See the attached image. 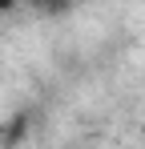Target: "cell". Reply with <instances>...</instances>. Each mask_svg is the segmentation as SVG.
Segmentation results:
<instances>
[{"mask_svg": "<svg viewBox=\"0 0 145 149\" xmlns=\"http://www.w3.org/2000/svg\"><path fill=\"white\" fill-rule=\"evenodd\" d=\"M24 4H28V12H36L45 20H65V16H77L93 0H24Z\"/></svg>", "mask_w": 145, "mask_h": 149, "instance_id": "cell-1", "label": "cell"}, {"mask_svg": "<svg viewBox=\"0 0 145 149\" xmlns=\"http://www.w3.org/2000/svg\"><path fill=\"white\" fill-rule=\"evenodd\" d=\"M0 137H4V125H0Z\"/></svg>", "mask_w": 145, "mask_h": 149, "instance_id": "cell-2", "label": "cell"}]
</instances>
